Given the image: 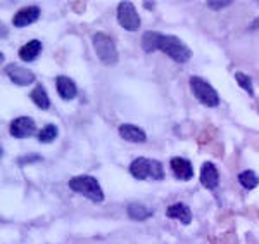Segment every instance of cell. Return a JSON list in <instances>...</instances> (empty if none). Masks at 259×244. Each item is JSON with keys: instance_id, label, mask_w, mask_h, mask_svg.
Here are the masks:
<instances>
[{"instance_id": "d6986e66", "label": "cell", "mask_w": 259, "mask_h": 244, "mask_svg": "<svg viewBox=\"0 0 259 244\" xmlns=\"http://www.w3.org/2000/svg\"><path fill=\"white\" fill-rule=\"evenodd\" d=\"M57 133H59V130H57L56 125H47V127H44L40 130V133H38V141L40 142H52L54 138L57 137Z\"/></svg>"}, {"instance_id": "8fae6325", "label": "cell", "mask_w": 259, "mask_h": 244, "mask_svg": "<svg viewBox=\"0 0 259 244\" xmlns=\"http://www.w3.org/2000/svg\"><path fill=\"white\" fill-rule=\"evenodd\" d=\"M171 170H173V175L180 180H190L194 177V168H192L189 159L173 158L171 159Z\"/></svg>"}, {"instance_id": "ffe728a7", "label": "cell", "mask_w": 259, "mask_h": 244, "mask_svg": "<svg viewBox=\"0 0 259 244\" xmlns=\"http://www.w3.org/2000/svg\"><path fill=\"white\" fill-rule=\"evenodd\" d=\"M235 80H237V83L244 88L245 92H247L249 95H252L254 94V88H252V80H250L247 75L245 73H242V71H237L235 73Z\"/></svg>"}, {"instance_id": "603a6c76", "label": "cell", "mask_w": 259, "mask_h": 244, "mask_svg": "<svg viewBox=\"0 0 259 244\" xmlns=\"http://www.w3.org/2000/svg\"><path fill=\"white\" fill-rule=\"evenodd\" d=\"M256 28H259V19H256L252 24H250V29H256Z\"/></svg>"}, {"instance_id": "277c9868", "label": "cell", "mask_w": 259, "mask_h": 244, "mask_svg": "<svg viewBox=\"0 0 259 244\" xmlns=\"http://www.w3.org/2000/svg\"><path fill=\"white\" fill-rule=\"evenodd\" d=\"M92 44H94L95 54L100 59V62H104V64H116L118 62V50H116L112 39L104 33H95Z\"/></svg>"}, {"instance_id": "5bb4252c", "label": "cell", "mask_w": 259, "mask_h": 244, "mask_svg": "<svg viewBox=\"0 0 259 244\" xmlns=\"http://www.w3.org/2000/svg\"><path fill=\"white\" fill-rule=\"evenodd\" d=\"M166 215H168L169 218H177V220H180L182 224H185V225H189L192 222L190 208L187 204H182V203L171 204L168 208V212H166Z\"/></svg>"}, {"instance_id": "3957f363", "label": "cell", "mask_w": 259, "mask_h": 244, "mask_svg": "<svg viewBox=\"0 0 259 244\" xmlns=\"http://www.w3.org/2000/svg\"><path fill=\"white\" fill-rule=\"evenodd\" d=\"M69 189L74 192H80V194L89 197L90 201H95V203H102L104 201L102 189H100L97 180L90 175L73 177V179L69 180Z\"/></svg>"}, {"instance_id": "7c38bea8", "label": "cell", "mask_w": 259, "mask_h": 244, "mask_svg": "<svg viewBox=\"0 0 259 244\" xmlns=\"http://www.w3.org/2000/svg\"><path fill=\"white\" fill-rule=\"evenodd\" d=\"M119 135L126 142H132V144H142V142L147 141V135H145L144 130L135 127V125H121Z\"/></svg>"}, {"instance_id": "9a60e30c", "label": "cell", "mask_w": 259, "mask_h": 244, "mask_svg": "<svg viewBox=\"0 0 259 244\" xmlns=\"http://www.w3.org/2000/svg\"><path fill=\"white\" fill-rule=\"evenodd\" d=\"M40 52H41V42L40 40H31L19 49V57L23 59V61L30 62V61H35Z\"/></svg>"}, {"instance_id": "ba28073f", "label": "cell", "mask_w": 259, "mask_h": 244, "mask_svg": "<svg viewBox=\"0 0 259 244\" xmlns=\"http://www.w3.org/2000/svg\"><path fill=\"white\" fill-rule=\"evenodd\" d=\"M6 73H7V77L12 80V83H16V85H19V87H26L35 82L33 71L23 68L21 64H9L6 68Z\"/></svg>"}, {"instance_id": "e0dca14e", "label": "cell", "mask_w": 259, "mask_h": 244, "mask_svg": "<svg viewBox=\"0 0 259 244\" xmlns=\"http://www.w3.org/2000/svg\"><path fill=\"white\" fill-rule=\"evenodd\" d=\"M30 97H31L33 102H35V106H38L40 109H49L50 108V99H49L47 92H45V88L41 85L33 88Z\"/></svg>"}, {"instance_id": "6da1fadb", "label": "cell", "mask_w": 259, "mask_h": 244, "mask_svg": "<svg viewBox=\"0 0 259 244\" xmlns=\"http://www.w3.org/2000/svg\"><path fill=\"white\" fill-rule=\"evenodd\" d=\"M142 49L145 52H154V50H161V52L168 54V56L177 62H187L192 57V50L187 47L185 42H182L178 37L173 35H161L157 31H145L142 37Z\"/></svg>"}, {"instance_id": "30bf717a", "label": "cell", "mask_w": 259, "mask_h": 244, "mask_svg": "<svg viewBox=\"0 0 259 244\" xmlns=\"http://www.w3.org/2000/svg\"><path fill=\"white\" fill-rule=\"evenodd\" d=\"M220 182V171L211 161L204 163L200 168V184L206 189H214Z\"/></svg>"}, {"instance_id": "ac0fdd59", "label": "cell", "mask_w": 259, "mask_h": 244, "mask_svg": "<svg viewBox=\"0 0 259 244\" xmlns=\"http://www.w3.org/2000/svg\"><path fill=\"white\" fill-rule=\"evenodd\" d=\"M239 182L242 184V187H245V189H256L257 187V184H259V177L254 173L252 170H245V171H242V173L239 175Z\"/></svg>"}, {"instance_id": "7a4b0ae2", "label": "cell", "mask_w": 259, "mask_h": 244, "mask_svg": "<svg viewBox=\"0 0 259 244\" xmlns=\"http://www.w3.org/2000/svg\"><path fill=\"white\" fill-rule=\"evenodd\" d=\"M130 173L139 180H162L164 179V170L162 165L156 159L137 158L130 165Z\"/></svg>"}, {"instance_id": "44dd1931", "label": "cell", "mask_w": 259, "mask_h": 244, "mask_svg": "<svg viewBox=\"0 0 259 244\" xmlns=\"http://www.w3.org/2000/svg\"><path fill=\"white\" fill-rule=\"evenodd\" d=\"M207 7L209 9H223V7H228L230 4H233L232 0H220V2H214V0H209V2H206Z\"/></svg>"}, {"instance_id": "8992f818", "label": "cell", "mask_w": 259, "mask_h": 244, "mask_svg": "<svg viewBox=\"0 0 259 244\" xmlns=\"http://www.w3.org/2000/svg\"><path fill=\"white\" fill-rule=\"evenodd\" d=\"M118 23L126 31H137L140 28V16L132 2H121L118 6Z\"/></svg>"}, {"instance_id": "9c48e42d", "label": "cell", "mask_w": 259, "mask_h": 244, "mask_svg": "<svg viewBox=\"0 0 259 244\" xmlns=\"http://www.w3.org/2000/svg\"><path fill=\"white\" fill-rule=\"evenodd\" d=\"M38 18H40V7H36V6L24 7V9H21L19 12H16L14 19H12V24L18 28H23V26H28V24L35 23Z\"/></svg>"}, {"instance_id": "52a82bcc", "label": "cell", "mask_w": 259, "mask_h": 244, "mask_svg": "<svg viewBox=\"0 0 259 244\" xmlns=\"http://www.w3.org/2000/svg\"><path fill=\"white\" fill-rule=\"evenodd\" d=\"M9 132H11V135L16 138H26V137H31L33 133L36 132V125L31 118L21 116V118H16L11 123Z\"/></svg>"}, {"instance_id": "5b68a950", "label": "cell", "mask_w": 259, "mask_h": 244, "mask_svg": "<svg viewBox=\"0 0 259 244\" xmlns=\"http://www.w3.org/2000/svg\"><path fill=\"white\" fill-rule=\"evenodd\" d=\"M190 88L194 92L195 99L199 100L200 104L209 108H216L220 104V95L218 92L212 88L206 80L199 78V77H192L190 78Z\"/></svg>"}, {"instance_id": "7402d4cb", "label": "cell", "mask_w": 259, "mask_h": 244, "mask_svg": "<svg viewBox=\"0 0 259 244\" xmlns=\"http://www.w3.org/2000/svg\"><path fill=\"white\" fill-rule=\"evenodd\" d=\"M38 159H41L38 154H35L33 158H21L19 159V165H24V163H30V161H38Z\"/></svg>"}, {"instance_id": "4fadbf2b", "label": "cell", "mask_w": 259, "mask_h": 244, "mask_svg": "<svg viewBox=\"0 0 259 244\" xmlns=\"http://www.w3.org/2000/svg\"><path fill=\"white\" fill-rule=\"evenodd\" d=\"M56 87H57V94H59L62 99L71 100V99L76 97V85H74V82L71 78H68V77H57Z\"/></svg>"}, {"instance_id": "2e32d148", "label": "cell", "mask_w": 259, "mask_h": 244, "mask_svg": "<svg viewBox=\"0 0 259 244\" xmlns=\"http://www.w3.org/2000/svg\"><path fill=\"white\" fill-rule=\"evenodd\" d=\"M128 215L133 218V220H145V218L152 217V210L144 206L142 203H132L128 204Z\"/></svg>"}]
</instances>
